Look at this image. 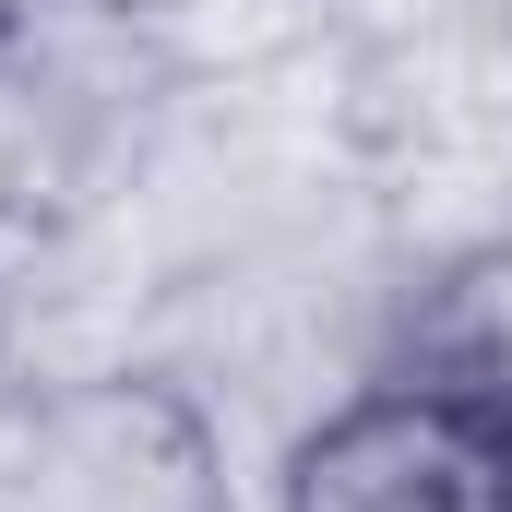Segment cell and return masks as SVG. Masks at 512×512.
I'll return each instance as SVG.
<instances>
[{
	"label": "cell",
	"instance_id": "6da1fadb",
	"mask_svg": "<svg viewBox=\"0 0 512 512\" xmlns=\"http://www.w3.org/2000/svg\"><path fill=\"white\" fill-rule=\"evenodd\" d=\"M262 512H512V405L382 358L286 429Z\"/></svg>",
	"mask_w": 512,
	"mask_h": 512
}]
</instances>
